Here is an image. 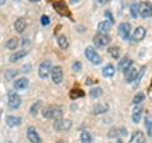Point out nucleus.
<instances>
[{
    "mask_svg": "<svg viewBox=\"0 0 152 143\" xmlns=\"http://www.w3.org/2000/svg\"><path fill=\"white\" fill-rule=\"evenodd\" d=\"M85 56H86V58L93 65H100L102 63V57L99 56V53L95 51V48L91 47V46H89V47L85 48Z\"/></svg>",
    "mask_w": 152,
    "mask_h": 143,
    "instance_id": "2",
    "label": "nucleus"
},
{
    "mask_svg": "<svg viewBox=\"0 0 152 143\" xmlns=\"http://www.w3.org/2000/svg\"><path fill=\"white\" fill-rule=\"evenodd\" d=\"M138 72H140V71H137V69H134V67L128 69L124 72L126 74V82L127 84H132L133 81H136L137 76H138Z\"/></svg>",
    "mask_w": 152,
    "mask_h": 143,
    "instance_id": "14",
    "label": "nucleus"
},
{
    "mask_svg": "<svg viewBox=\"0 0 152 143\" xmlns=\"http://www.w3.org/2000/svg\"><path fill=\"white\" fill-rule=\"evenodd\" d=\"M28 55V51H26V50H22V51H17L15 53H13L10 57H9V61L10 62H17V61H19V60H22L23 57H26Z\"/></svg>",
    "mask_w": 152,
    "mask_h": 143,
    "instance_id": "21",
    "label": "nucleus"
},
{
    "mask_svg": "<svg viewBox=\"0 0 152 143\" xmlns=\"http://www.w3.org/2000/svg\"><path fill=\"white\" fill-rule=\"evenodd\" d=\"M109 1V0H98V3L99 4H107Z\"/></svg>",
    "mask_w": 152,
    "mask_h": 143,
    "instance_id": "40",
    "label": "nucleus"
},
{
    "mask_svg": "<svg viewBox=\"0 0 152 143\" xmlns=\"http://www.w3.org/2000/svg\"><path fill=\"white\" fill-rule=\"evenodd\" d=\"M27 138L31 143H41L42 142L41 136L38 134L36 127H33V125H29L27 128Z\"/></svg>",
    "mask_w": 152,
    "mask_h": 143,
    "instance_id": "11",
    "label": "nucleus"
},
{
    "mask_svg": "<svg viewBox=\"0 0 152 143\" xmlns=\"http://www.w3.org/2000/svg\"><path fill=\"white\" fill-rule=\"evenodd\" d=\"M84 95H85V93L81 89H72L70 91V99L75 100V99H79V98H84Z\"/></svg>",
    "mask_w": 152,
    "mask_h": 143,
    "instance_id": "25",
    "label": "nucleus"
},
{
    "mask_svg": "<svg viewBox=\"0 0 152 143\" xmlns=\"http://www.w3.org/2000/svg\"><path fill=\"white\" fill-rule=\"evenodd\" d=\"M56 143H64V141H57Z\"/></svg>",
    "mask_w": 152,
    "mask_h": 143,
    "instance_id": "45",
    "label": "nucleus"
},
{
    "mask_svg": "<svg viewBox=\"0 0 152 143\" xmlns=\"http://www.w3.org/2000/svg\"><path fill=\"white\" fill-rule=\"evenodd\" d=\"M31 3H37V1H39V0H29Z\"/></svg>",
    "mask_w": 152,
    "mask_h": 143,
    "instance_id": "42",
    "label": "nucleus"
},
{
    "mask_svg": "<svg viewBox=\"0 0 152 143\" xmlns=\"http://www.w3.org/2000/svg\"><path fill=\"white\" fill-rule=\"evenodd\" d=\"M93 41L98 47H107L110 43V37L108 34H104V33H98V34L94 36Z\"/></svg>",
    "mask_w": 152,
    "mask_h": 143,
    "instance_id": "9",
    "label": "nucleus"
},
{
    "mask_svg": "<svg viewBox=\"0 0 152 143\" xmlns=\"http://www.w3.org/2000/svg\"><path fill=\"white\" fill-rule=\"evenodd\" d=\"M7 124L9 127H18L22 124V118L19 117H14V115H8L7 119H5Z\"/></svg>",
    "mask_w": 152,
    "mask_h": 143,
    "instance_id": "19",
    "label": "nucleus"
},
{
    "mask_svg": "<svg viewBox=\"0 0 152 143\" xmlns=\"http://www.w3.org/2000/svg\"><path fill=\"white\" fill-rule=\"evenodd\" d=\"M115 143H123V142H122L121 139H117V142H115Z\"/></svg>",
    "mask_w": 152,
    "mask_h": 143,
    "instance_id": "43",
    "label": "nucleus"
},
{
    "mask_svg": "<svg viewBox=\"0 0 152 143\" xmlns=\"http://www.w3.org/2000/svg\"><path fill=\"white\" fill-rule=\"evenodd\" d=\"M52 72V62L50 60H45L43 62L39 65V69H38V75H39L41 79H47Z\"/></svg>",
    "mask_w": 152,
    "mask_h": 143,
    "instance_id": "4",
    "label": "nucleus"
},
{
    "mask_svg": "<svg viewBox=\"0 0 152 143\" xmlns=\"http://www.w3.org/2000/svg\"><path fill=\"white\" fill-rule=\"evenodd\" d=\"M108 53L110 55L114 60H118L119 58V55H121V52H119V48L115 46H113V47H109V50H108Z\"/></svg>",
    "mask_w": 152,
    "mask_h": 143,
    "instance_id": "31",
    "label": "nucleus"
},
{
    "mask_svg": "<svg viewBox=\"0 0 152 143\" xmlns=\"http://www.w3.org/2000/svg\"><path fill=\"white\" fill-rule=\"evenodd\" d=\"M57 45H58V47L61 50H67L69 48V41L67 38H66V36H58V38H57Z\"/></svg>",
    "mask_w": 152,
    "mask_h": 143,
    "instance_id": "24",
    "label": "nucleus"
},
{
    "mask_svg": "<svg viewBox=\"0 0 152 143\" xmlns=\"http://www.w3.org/2000/svg\"><path fill=\"white\" fill-rule=\"evenodd\" d=\"M143 100H145V94L143 93H138L134 98H133V104H134V105H140Z\"/></svg>",
    "mask_w": 152,
    "mask_h": 143,
    "instance_id": "33",
    "label": "nucleus"
},
{
    "mask_svg": "<svg viewBox=\"0 0 152 143\" xmlns=\"http://www.w3.org/2000/svg\"><path fill=\"white\" fill-rule=\"evenodd\" d=\"M105 17L108 18V20H109V22H110L112 24H113V23H114V19H113V15H112V13L109 12V10H107V12H105Z\"/></svg>",
    "mask_w": 152,
    "mask_h": 143,
    "instance_id": "38",
    "label": "nucleus"
},
{
    "mask_svg": "<svg viewBox=\"0 0 152 143\" xmlns=\"http://www.w3.org/2000/svg\"><path fill=\"white\" fill-rule=\"evenodd\" d=\"M131 15L132 18L137 19L140 17V4L138 3H132L131 5Z\"/></svg>",
    "mask_w": 152,
    "mask_h": 143,
    "instance_id": "26",
    "label": "nucleus"
},
{
    "mask_svg": "<svg viewBox=\"0 0 152 143\" xmlns=\"http://www.w3.org/2000/svg\"><path fill=\"white\" fill-rule=\"evenodd\" d=\"M119 131H121V129H118L117 127H113L112 129L109 131L108 137H109V138H117L118 136H119Z\"/></svg>",
    "mask_w": 152,
    "mask_h": 143,
    "instance_id": "34",
    "label": "nucleus"
},
{
    "mask_svg": "<svg viewBox=\"0 0 152 143\" xmlns=\"http://www.w3.org/2000/svg\"><path fill=\"white\" fill-rule=\"evenodd\" d=\"M145 142H146V137L143 134V132H141V131L133 132L129 143H145Z\"/></svg>",
    "mask_w": 152,
    "mask_h": 143,
    "instance_id": "17",
    "label": "nucleus"
},
{
    "mask_svg": "<svg viewBox=\"0 0 152 143\" xmlns=\"http://www.w3.org/2000/svg\"><path fill=\"white\" fill-rule=\"evenodd\" d=\"M118 34L122 38L123 41H128L131 37V24L129 23H121L119 27H118Z\"/></svg>",
    "mask_w": 152,
    "mask_h": 143,
    "instance_id": "8",
    "label": "nucleus"
},
{
    "mask_svg": "<svg viewBox=\"0 0 152 143\" xmlns=\"http://www.w3.org/2000/svg\"><path fill=\"white\" fill-rule=\"evenodd\" d=\"M53 8L60 15H62V17H69L70 15L69 7H67V4H66L65 0H57V1H55Z\"/></svg>",
    "mask_w": 152,
    "mask_h": 143,
    "instance_id": "6",
    "label": "nucleus"
},
{
    "mask_svg": "<svg viewBox=\"0 0 152 143\" xmlns=\"http://www.w3.org/2000/svg\"><path fill=\"white\" fill-rule=\"evenodd\" d=\"M142 112H143V108H142L141 105H137L134 109H133V113H132L133 123H140L141 117H142Z\"/></svg>",
    "mask_w": 152,
    "mask_h": 143,
    "instance_id": "20",
    "label": "nucleus"
},
{
    "mask_svg": "<svg viewBox=\"0 0 152 143\" xmlns=\"http://www.w3.org/2000/svg\"><path fill=\"white\" fill-rule=\"evenodd\" d=\"M4 3H5V0H1V3H0V4H1V5H4Z\"/></svg>",
    "mask_w": 152,
    "mask_h": 143,
    "instance_id": "44",
    "label": "nucleus"
},
{
    "mask_svg": "<svg viewBox=\"0 0 152 143\" xmlns=\"http://www.w3.org/2000/svg\"><path fill=\"white\" fill-rule=\"evenodd\" d=\"M17 71H14V70H9V71H7V74H5V77L8 79V80H12L13 77H15L17 76Z\"/></svg>",
    "mask_w": 152,
    "mask_h": 143,
    "instance_id": "36",
    "label": "nucleus"
},
{
    "mask_svg": "<svg viewBox=\"0 0 152 143\" xmlns=\"http://www.w3.org/2000/svg\"><path fill=\"white\" fill-rule=\"evenodd\" d=\"M22 104V98L15 91H9L8 93V107L10 109H18Z\"/></svg>",
    "mask_w": 152,
    "mask_h": 143,
    "instance_id": "5",
    "label": "nucleus"
},
{
    "mask_svg": "<svg viewBox=\"0 0 152 143\" xmlns=\"http://www.w3.org/2000/svg\"><path fill=\"white\" fill-rule=\"evenodd\" d=\"M51 79H52V81H53V84H56V85H60L61 82H62L64 71H62V67H61V66H55V67L52 69Z\"/></svg>",
    "mask_w": 152,
    "mask_h": 143,
    "instance_id": "10",
    "label": "nucleus"
},
{
    "mask_svg": "<svg viewBox=\"0 0 152 143\" xmlns=\"http://www.w3.org/2000/svg\"><path fill=\"white\" fill-rule=\"evenodd\" d=\"M140 17L143 19L152 17V4L150 1L140 3Z\"/></svg>",
    "mask_w": 152,
    "mask_h": 143,
    "instance_id": "7",
    "label": "nucleus"
},
{
    "mask_svg": "<svg viewBox=\"0 0 152 143\" xmlns=\"http://www.w3.org/2000/svg\"><path fill=\"white\" fill-rule=\"evenodd\" d=\"M62 114H64V109L60 105H50L45 108L43 112H42V115L46 119H53V120L62 118Z\"/></svg>",
    "mask_w": 152,
    "mask_h": 143,
    "instance_id": "1",
    "label": "nucleus"
},
{
    "mask_svg": "<svg viewBox=\"0 0 152 143\" xmlns=\"http://www.w3.org/2000/svg\"><path fill=\"white\" fill-rule=\"evenodd\" d=\"M18 45H19V42H18L17 38H12V39H9L5 43V47L8 50H15L18 47Z\"/></svg>",
    "mask_w": 152,
    "mask_h": 143,
    "instance_id": "32",
    "label": "nucleus"
},
{
    "mask_svg": "<svg viewBox=\"0 0 152 143\" xmlns=\"http://www.w3.org/2000/svg\"><path fill=\"white\" fill-rule=\"evenodd\" d=\"M28 85H29V81H28V79L26 77H22V79H18L14 81L13 86L15 90H18V91H22V90H26L28 88Z\"/></svg>",
    "mask_w": 152,
    "mask_h": 143,
    "instance_id": "15",
    "label": "nucleus"
},
{
    "mask_svg": "<svg viewBox=\"0 0 152 143\" xmlns=\"http://www.w3.org/2000/svg\"><path fill=\"white\" fill-rule=\"evenodd\" d=\"M110 28H112V23L109 20L99 22V24H98V33H104V34H108V32L110 31Z\"/></svg>",
    "mask_w": 152,
    "mask_h": 143,
    "instance_id": "18",
    "label": "nucleus"
},
{
    "mask_svg": "<svg viewBox=\"0 0 152 143\" xmlns=\"http://www.w3.org/2000/svg\"><path fill=\"white\" fill-rule=\"evenodd\" d=\"M80 139L83 143H93V137L88 131H83L80 134Z\"/></svg>",
    "mask_w": 152,
    "mask_h": 143,
    "instance_id": "29",
    "label": "nucleus"
},
{
    "mask_svg": "<svg viewBox=\"0 0 152 143\" xmlns=\"http://www.w3.org/2000/svg\"><path fill=\"white\" fill-rule=\"evenodd\" d=\"M89 95H90V98H91V99L100 98L102 95H103V89L102 88H94V89H91L89 91Z\"/></svg>",
    "mask_w": 152,
    "mask_h": 143,
    "instance_id": "28",
    "label": "nucleus"
},
{
    "mask_svg": "<svg viewBox=\"0 0 152 143\" xmlns=\"http://www.w3.org/2000/svg\"><path fill=\"white\" fill-rule=\"evenodd\" d=\"M26 27H27V23L23 18H18L15 23H14V28H15V31L18 33H23L26 31Z\"/></svg>",
    "mask_w": 152,
    "mask_h": 143,
    "instance_id": "22",
    "label": "nucleus"
},
{
    "mask_svg": "<svg viewBox=\"0 0 152 143\" xmlns=\"http://www.w3.org/2000/svg\"><path fill=\"white\" fill-rule=\"evenodd\" d=\"M145 127H146V129H147V134H151V132H152V115L151 114H147L146 118H145Z\"/></svg>",
    "mask_w": 152,
    "mask_h": 143,
    "instance_id": "30",
    "label": "nucleus"
},
{
    "mask_svg": "<svg viewBox=\"0 0 152 143\" xmlns=\"http://www.w3.org/2000/svg\"><path fill=\"white\" fill-rule=\"evenodd\" d=\"M127 133H128V132H127L126 128H122V129H121V134H122V136H126Z\"/></svg>",
    "mask_w": 152,
    "mask_h": 143,
    "instance_id": "39",
    "label": "nucleus"
},
{
    "mask_svg": "<svg viewBox=\"0 0 152 143\" xmlns=\"http://www.w3.org/2000/svg\"><path fill=\"white\" fill-rule=\"evenodd\" d=\"M150 136H151V137H152V132H151V134H150Z\"/></svg>",
    "mask_w": 152,
    "mask_h": 143,
    "instance_id": "46",
    "label": "nucleus"
},
{
    "mask_svg": "<svg viewBox=\"0 0 152 143\" xmlns=\"http://www.w3.org/2000/svg\"><path fill=\"white\" fill-rule=\"evenodd\" d=\"M146 37V29L143 27H137L132 33V41L134 42H141Z\"/></svg>",
    "mask_w": 152,
    "mask_h": 143,
    "instance_id": "12",
    "label": "nucleus"
},
{
    "mask_svg": "<svg viewBox=\"0 0 152 143\" xmlns=\"http://www.w3.org/2000/svg\"><path fill=\"white\" fill-rule=\"evenodd\" d=\"M81 63H80V61H75V62L72 63V71H75V72H79V71H81Z\"/></svg>",
    "mask_w": 152,
    "mask_h": 143,
    "instance_id": "35",
    "label": "nucleus"
},
{
    "mask_svg": "<svg viewBox=\"0 0 152 143\" xmlns=\"http://www.w3.org/2000/svg\"><path fill=\"white\" fill-rule=\"evenodd\" d=\"M71 125H72V123H71V120H69V119L60 118L53 122V129L56 132H66L70 129Z\"/></svg>",
    "mask_w": 152,
    "mask_h": 143,
    "instance_id": "3",
    "label": "nucleus"
},
{
    "mask_svg": "<svg viewBox=\"0 0 152 143\" xmlns=\"http://www.w3.org/2000/svg\"><path fill=\"white\" fill-rule=\"evenodd\" d=\"M9 143H12V142H9Z\"/></svg>",
    "mask_w": 152,
    "mask_h": 143,
    "instance_id": "47",
    "label": "nucleus"
},
{
    "mask_svg": "<svg viewBox=\"0 0 152 143\" xmlns=\"http://www.w3.org/2000/svg\"><path fill=\"white\" fill-rule=\"evenodd\" d=\"M41 105H42V101H41V100H37L36 103H33V104H32V107H31V109H29L31 115L36 117L37 114H38V112H39V108H41Z\"/></svg>",
    "mask_w": 152,
    "mask_h": 143,
    "instance_id": "27",
    "label": "nucleus"
},
{
    "mask_svg": "<svg viewBox=\"0 0 152 143\" xmlns=\"http://www.w3.org/2000/svg\"><path fill=\"white\" fill-rule=\"evenodd\" d=\"M41 23H42V26H48L51 20H50V17L48 15H46V14H43L41 18Z\"/></svg>",
    "mask_w": 152,
    "mask_h": 143,
    "instance_id": "37",
    "label": "nucleus"
},
{
    "mask_svg": "<svg viewBox=\"0 0 152 143\" xmlns=\"http://www.w3.org/2000/svg\"><path fill=\"white\" fill-rule=\"evenodd\" d=\"M132 63L133 61L131 58H128V57H124V58H122L119 61V63H118V70L122 71V72H126L128 69L132 67Z\"/></svg>",
    "mask_w": 152,
    "mask_h": 143,
    "instance_id": "16",
    "label": "nucleus"
},
{
    "mask_svg": "<svg viewBox=\"0 0 152 143\" xmlns=\"http://www.w3.org/2000/svg\"><path fill=\"white\" fill-rule=\"evenodd\" d=\"M115 74V69H114V66L112 63H108L105 67L103 69V76L104 77H112Z\"/></svg>",
    "mask_w": 152,
    "mask_h": 143,
    "instance_id": "23",
    "label": "nucleus"
},
{
    "mask_svg": "<svg viewBox=\"0 0 152 143\" xmlns=\"http://www.w3.org/2000/svg\"><path fill=\"white\" fill-rule=\"evenodd\" d=\"M108 110H109V105L107 103H98L96 105L93 107L91 113L94 114V115H100V114L107 113Z\"/></svg>",
    "mask_w": 152,
    "mask_h": 143,
    "instance_id": "13",
    "label": "nucleus"
},
{
    "mask_svg": "<svg viewBox=\"0 0 152 143\" xmlns=\"http://www.w3.org/2000/svg\"><path fill=\"white\" fill-rule=\"evenodd\" d=\"M79 1H80V0H70L71 4H76V3H79Z\"/></svg>",
    "mask_w": 152,
    "mask_h": 143,
    "instance_id": "41",
    "label": "nucleus"
}]
</instances>
